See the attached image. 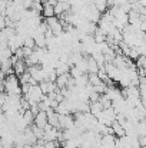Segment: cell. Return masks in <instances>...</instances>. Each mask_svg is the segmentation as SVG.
<instances>
[{
	"instance_id": "obj_1",
	"label": "cell",
	"mask_w": 146,
	"mask_h": 148,
	"mask_svg": "<svg viewBox=\"0 0 146 148\" xmlns=\"http://www.w3.org/2000/svg\"><path fill=\"white\" fill-rule=\"evenodd\" d=\"M4 89L7 92V95H20L22 94V86H20V81L14 76V75H9L4 79Z\"/></svg>"
},
{
	"instance_id": "obj_2",
	"label": "cell",
	"mask_w": 146,
	"mask_h": 148,
	"mask_svg": "<svg viewBox=\"0 0 146 148\" xmlns=\"http://www.w3.org/2000/svg\"><path fill=\"white\" fill-rule=\"evenodd\" d=\"M46 25H48L49 30L54 36H62V33H63V25H62V20L60 19H57L56 16L46 17Z\"/></svg>"
},
{
	"instance_id": "obj_3",
	"label": "cell",
	"mask_w": 146,
	"mask_h": 148,
	"mask_svg": "<svg viewBox=\"0 0 146 148\" xmlns=\"http://www.w3.org/2000/svg\"><path fill=\"white\" fill-rule=\"evenodd\" d=\"M35 121H36V127H39V128L43 130V128L49 124L48 112H45V111H39V114H36V116H35Z\"/></svg>"
},
{
	"instance_id": "obj_4",
	"label": "cell",
	"mask_w": 146,
	"mask_h": 148,
	"mask_svg": "<svg viewBox=\"0 0 146 148\" xmlns=\"http://www.w3.org/2000/svg\"><path fill=\"white\" fill-rule=\"evenodd\" d=\"M42 12H43V16L45 17H52V16H56V13H54V6L53 4H43V7H42Z\"/></svg>"
},
{
	"instance_id": "obj_5",
	"label": "cell",
	"mask_w": 146,
	"mask_h": 148,
	"mask_svg": "<svg viewBox=\"0 0 146 148\" xmlns=\"http://www.w3.org/2000/svg\"><path fill=\"white\" fill-rule=\"evenodd\" d=\"M93 4L96 6L97 10L102 13V12H105L106 7H107V0H93Z\"/></svg>"
}]
</instances>
